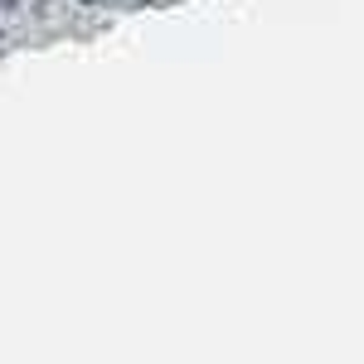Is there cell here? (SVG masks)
Instances as JSON below:
<instances>
[{
    "mask_svg": "<svg viewBox=\"0 0 364 364\" xmlns=\"http://www.w3.org/2000/svg\"><path fill=\"white\" fill-rule=\"evenodd\" d=\"M83 5H92V0H83Z\"/></svg>",
    "mask_w": 364,
    "mask_h": 364,
    "instance_id": "cell-1",
    "label": "cell"
}]
</instances>
